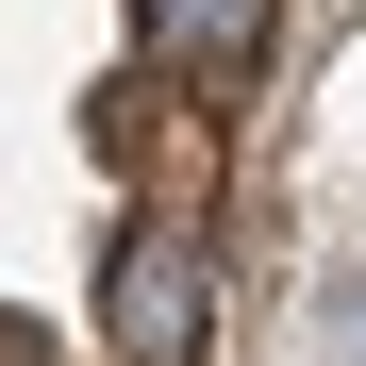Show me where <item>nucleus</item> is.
Returning <instances> with one entry per match:
<instances>
[{
    "label": "nucleus",
    "mask_w": 366,
    "mask_h": 366,
    "mask_svg": "<svg viewBox=\"0 0 366 366\" xmlns=\"http://www.w3.org/2000/svg\"><path fill=\"white\" fill-rule=\"evenodd\" d=\"M150 34H167L200 84H250V50H267V0H150Z\"/></svg>",
    "instance_id": "2"
},
{
    "label": "nucleus",
    "mask_w": 366,
    "mask_h": 366,
    "mask_svg": "<svg viewBox=\"0 0 366 366\" xmlns=\"http://www.w3.org/2000/svg\"><path fill=\"white\" fill-rule=\"evenodd\" d=\"M0 366H50V333H34V317H0Z\"/></svg>",
    "instance_id": "3"
},
{
    "label": "nucleus",
    "mask_w": 366,
    "mask_h": 366,
    "mask_svg": "<svg viewBox=\"0 0 366 366\" xmlns=\"http://www.w3.org/2000/svg\"><path fill=\"white\" fill-rule=\"evenodd\" d=\"M100 333H117V366H200V233L167 200L100 250Z\"/></svg>",
    "instance_id": "1"
}]
</instances>
